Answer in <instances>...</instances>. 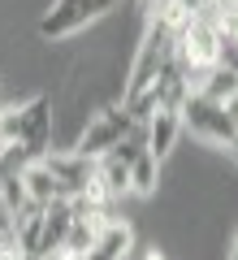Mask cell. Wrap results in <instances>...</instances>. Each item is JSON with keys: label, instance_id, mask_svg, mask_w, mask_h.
Wrapping results in <instances>:
<instances>
[{"label": "cell", "instance_id": "9", "mask_svg": "<svg viewBox=\"0 0 238 260\" xmlns=\"http://www.w3.org/2000/svg\"><path fill=\"white\" fill-rule=\"evenodd\" d=\"M178 135H182V113H178V109H156L152 117L143 121L147 152H152L156 160H165L169 152L178 148Z\"/></svg>", "mask_w": 238, "mask_h": 260}, {"label": "cell", "instance_id": "18", "mask_svg": "<svg viewBox=\"0 0 238 260\" xmlns=\"http://www.w3.org/2000/svg\"><path fill=\"white\" fill-rule=\"evenodd\" d=\"M225 260H238V234H234V243H229V256Z\"/></svg>", "mask_w": 238, "mask_h": 260}, {"label": "cell", "instance_id": "20", "mask_svg": "<svg viewBox=\"0 0 238 260\" xmlns=\"http://www.w3.org/2000/svg\"><path fill=\"white\" fill-rule=\"evenodd\" d=\"M5 247H9V234H0V251H5Z\"/></svg>", "mask_w": 238, "mask_h": 260}, {"label": "cell", "instance_id": "3", "mask_svg": "<svg viewBox=\"0 0 238 260\" xmlns=\"http://www.w3.org/2000/svg\"><path fill=\"white\" fill-rule=\"evenodd\" d=\"M48 139H52V104L44 95L0 109V143H30L48 152Z\"/></svg>", "mask_w": 238, "mask_h": 260}, {"label": "cell", "instance_id": "21", "mask_svg": "<svg viewBox=\"0 0 238 260\" xmlns=\"http://www.w3.org/2000/svg\"><path fill=\"white\" fill-rule=\"evenodd\" d=\"M229 156H234V165H238V143H234V148H229Z\"/></svg>", "mask_w": 238, "mask_h": 260}, {"label": "cell", "instance_id": "13", "mask_svg": "<svg viewBox=\"0 0 238 260\" xmlns=\"http://www.w3.org/2000/svg\"><path fill=\"white\" fill-rule=\"evenodd\" d=\"M156 182H160V160L143 148L130 160V191L134 195H156Z\"/></svg>", "mask_w": 238, "mask_h": 260}, {"label": "cell", "instance_id": "16", "mask_svg": "<svg viewBox=\"0 0 238 260\" xmlns=\"http://www.w3.org/2000/svg\"><path fill=\"white\" fill-rule=\"evenodd\" d=\"M0 234H13V213L5 204V195H0Z\"/></svg>", "mask_w": 238, "mask_h": 260}, {"label": "cell", "instance_id": "12", "mask_svg": "<svg viewBox=\"0 0 238 260\" xmlns=\"http://www.w3.org/2000/svg\"><path fill=\"white\" fill-rule=\"evenodd\" d=\"M195 83V91H203V95H212V100H225V95H234L238 91V74L229 70V65H208V70H199V74L191 78Z\"/></svg>", "mask_w": 238, "mask_h": 260}, {"label": "cell", "instance_id": "14", "mask_svg": "<svg viewBox=\"0 0 238 260\" xmlns=\"http://www.w3.org/2000/svg\"><path fill=\"white\" fill-rule=\"evenodd\" d=\"M217 61L229 65V70L238 74V39H225V35H221V56H217Z\"/></svg>", "mask_w": 238, "mask_h": 260}, {"label": "cell", "instance_id": "6", "mask_svg": "<svg viewBox=\"0 0 238 260\" xmlns=\"http://www.w3.org/2000/svg\"><path fill=\"white\" fill-rule=\"evenodd\" d=\"M178 56L186 61L191 78L199 74V70H208V65H217V56H221L217 22H186V26L178 30Z\"/></svg>", "mask_w": 238, "mask_h": 260}, {"label": "cell", "instance_id": "22", "mask_svg": "<svg viewBox=\"0 0 238 260\" xmlns=\"http://www.w3.org/2000/svg\"><path fill=\"white\" fill-rule=\"evenodd\" d=\"M5 148H9V143H0V152H5Z\"/></svg>", "mask_w": 238, "mask_h": 260}, {"label": "cell", "instance_id": "19", "mask_svg": "<svg viewBox=\"0 0 238 260\" xmlns=\"http://www.w3.org/2000/svg\"><path fill=\"white\" fill-rule=\"evenodd\" d=\"M143 260H165V256H160V251H147V256Z\"/></svg>", "mask_w": 238, "mask_h": 260}, {"label": "cell", "instance_id": "8", "mask_svg": "<svg viewBox=\"0 0 238 260\" xmlns=\"http://www.w3.org/2000/svg\"><path fill=\"white\" fill-rule=\"evenodd\" d=\"M74 221V204L70 200H52V204L39 208V234H35V260H52L56 251L65 247V234H70Z\"/></svg>", "mask_w": 238, "mask_h": 260}, {"label": "cell", "instance_id": "17", "mask_svg": "<svg viewBox=\"0 0 238 260\" xmlns=\"http://www.w3.org/2000/svg\"><path fill=\"white\" fill-rule=\"evenodd\" d=\"M0 260H30V256H26V251H18V247H13V243H9V247L0 251Z\"/></svg>", "mask_w": 238, "mask_h": 260}, {"label": "cell", "instance_id": "10", "mask_svg": "<svg viewBox=\"0 0 238 260\" xmlns=\"http://www.w3.org/2000/svg\"><path fill=\"white\" fill-rule=\"evenodd\" d=\"M130 243H134V234H130L126 221H104L100 234L91 239V247L83 251V260H126Z\"/></svg>", "mask_w": 238, "mask_h": 260}, {"label": "cell", "instance_id": "7", "mask_svg": "<svg viewBox=\"0 0 238 260\" xmlns=\"http://www.w3.org/2000/svg\"><path fill=\"white\" fill-rule=\"evenodd\" d=\"M48 165V174L56 178V186H61V195H87L95 186V160H87V156H78V152H44L39 156Z\"/></svg>", "mask_w": 238, "mask_h": 260}, {"label": "cell", "instance_id": "4", "mask_svg": "<svg viewBox=\"0 0 238 260\" xmlns=\"http://www.w3.org/2000/svg\"><path fill=\"white\" fill-rule=\"evenodd\" d=\"M130 130H134L130 109H126V104H109V109H100V113L83 126V135H78L74 152H78V156H87V160H100L104 152H113L121 139H126Z\"/></svg>", "mask_w": 238, "mask_h": 260}, {"label": "cell", "instance_id": "2", "mask_svg": "<svg viewBox=\"0 0 238 260\" xmlns=\"http://www.w3.org/2000/svg\"><path fill=\"white\" fill-rule=\"evenodd\" d=\"M178 113H182V130H191L195 139L217 143V148H234V143H238V126L229 121L225 104L212 100V95H203V91H195V87H191L186 100L178 104Z\"/></svg>", "mask_w": 238, "mask_h": 260}, {"label": "cell", "instance_id": "5", "mask_svg": "<svg viewBox=\"0 0 238 260\" xmlns=\"http://www.w3.org/2000/svg\"><path fill=\"white\" fill-rule=\"evenodd\" d=\"M113 5H117V0H52V9L39 18V35L52 39V44L65 39V35H78V30H87L91 22H100Z\"/></svg>", "mask_w": 238, "mask_h": 260}, {"label": "cell", "instance_id": "15", "mask_svg": "<svg viewBox=\"0 0 238 260\" xmlns=\"http://www.w3.org/2000/svg\"><path fill=\"white\" fill-rule=\"evenodd\" d=\"M139 9H143L147 22H152V18H160V13L169 9V0H139Z\"/></svg>", "mask_w": 238, "mask_h": 260}, {"label": "cell", "instance_id": "11", "mask_svg": "<svg viewBox=\"0 0 238 260\" xmlns=\"http://www.w3.org/2000/svg\"><path fill=\"white\" fill-rule=\"evenodd\" d=\"M22 182H26L30 204H52V200H61V186H56V178L48 174L44 160H30V165L22 169ZM65 200H70V195H65Z\"/></svg>", "mask_w": 238, "mask_h": 260}, {"label": "cell", "instance_id": "1", "mask_svg": "<svg viewBox=\"0 0 238 260\" xmlns=\"http://www.w3.org/2000/svg\"><path fill=\"white\" fill-rule=\"evenodd\" d=\"M178 52V26L160 13V18L147 22L143 30V44H139L134 52V65H130V74H126V87H121V100H134V95H143L147 87L156 83V74L169 65V56Z\"/></svg>", "mask_w": 238, "mask_h": 260}]
</instances>
